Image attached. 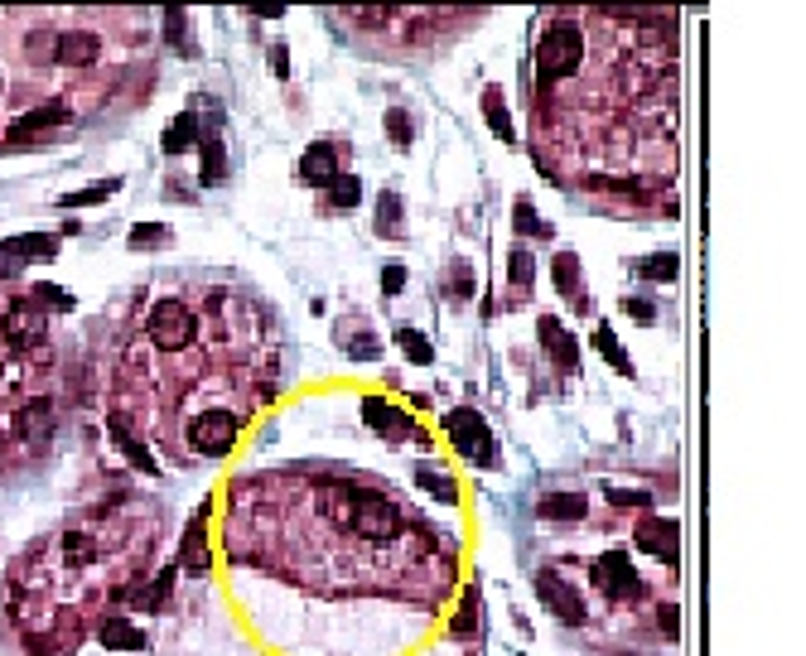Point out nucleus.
I'll list each match as a JSON object with an SVG mask.
<instances>
[{"label": "nucleus", "mask_w": 806, "mask_h": 656, "mask_svg": "<svg viewBox=\"0 0 806 656\" xmlns=\"http://www.w3.org/2000/svg\"><path fill=\"white\" fill-rule=\"evenodd\" d=\"M507 275H512V285H517V290H531V280H536V256H531L527 246H517V251H512Z\"/></svg>", "instance_id": "2f4dec72"}, {"label": "nucleus", "mask_w": 806, "mask_h": 656, "mask_svg": "<svg viewBox=\"0 0 806 656\" xmlns=\"http://www.w3.org/2000/svg\"><path fill=\"white\" fill-rule=\"evenodd\" d=\"M39 333H44V319H39V309L34 304H15L10 309V343H39Z\"/></svg>", "instance_id": "412c9836"}, {"label": "nucleus", "mask_w": 806, "mask_h": 656, "mask_svg": "<svg viewBox=\"0 0 806 656\" xmlns=\"http://www.w3.org/2000/svg\"><path fill=\"white\" fill-rule=\"evenodd\" d=\"M271 68H276V78H285V73H290V63H285V44H276V49H271Z\"/></svg>", "instance_id": "de8ad7c7"}, {"label": "nucleus", "mask_w": 806, "mask_h": 656, "mask_svg": "<svg viewBox=\"0 0 806 656\" xmlns=\"http://www.w3.org/2000/svg\"><path fill=\"white\" fill-rule=\"evenodd\" d=\"M145 333H150V343H155V348L179 353V348H189V343H194V314H189L179 300H160L155 309H150V319H145Z\"/></svg>", "instance_id": "20e7f679"}, {"label": "nucleus", "mask_w": 806, "mask_h": 656, "mask_svg": "<svg viewBox=\"0 0 806 656\" xmlns=\"http://www.w3.org/2000/svg\"><path fill=\"white\" fill-rule=\"evenodd\" d=\"M377 208H382V232H396V227H401V198H396V193H382Z\"/></svg>", "instance_id": "e433bc0d"}, {"label": "nucleus", "mask_w": 806, "mask_h": 656, "mask_svg": "<svg viewBox=\"0 0 806 656\" xmlns=\"http://www.w3.org/2000/svg\"><path fill=\"white\" fill-rule=\"evenodd\" d=\"M387 136L396 140V145H411V136H416V126H411V116L401 107H391L387 111Z\"/></svg>", "instance_id": "f704fd0d"}, {"label": "nucleus", "mask_w": 806, "mask_h": 656, "mask_svg": "<svg viewBox=\"0 0 806 656\" xmlns=\"http://www.w3.org/2000/svg\"><path fill=\"white\" fill-rule=\"evenodd\" d=\"M536 594L546 599V608L556 613L560 623H570V628H580L584 623V603H580V594L565 584V579H556V574L546 570V574H536Z\"/></svg>", "instance_id": "6e6552de"}, {"label": "nucleus", "mask_w": 806, "mask_h": 656, "mask_svg": "<svg viewBox=\"0 0 806 656\" xmlns=\"http://www.w3.org/2000/svg\"><path fill=\"white\" fill-rule=\"evenodd\" d=\"M112 435H116V444H121V454H126V459H131L140 473H160V464L150 459V449H145V444H140V439L126 430V420H121V415H112Z\"/></svg>", "instance_id": "a211bd4d"}, {"label": "nucleus", "mask_w": 806, "mask_h": 656, "mask_svg": "<svg viewBox=\"0 0 806 656\" xmlns=\"http://www.w3.org/2000/svg\"><path fill=\"white\" fill-rule=\"evenodd\" d=\"M174 574H179V565H169V570L160 574V579H155L150 589H140V594H136V603H140V608H150V613H160V608H165V603H169V589H174Z\"/></svg>", "instance_id": "bb28decb"}, {"label": "nucleus", "mask_w": 806, "mask_h": 656, "mask_svg": "<svg viewBox=\"0 0 806 656\" xmlns=\"http://www.w3.org/2000/svg\"><path fill=\"white\" fill-rule=\"evenodd\" d=\"M194 140H198V116L194 111H179V116L169 121V131H165L160 145H165V155H179V150H189Z\"/></svg>", "instance_id": "aec40b11"}, {"label": "nucleus", "mask_w": 806, "mask_h": 656, "mask_svg": "<svg viewBox=\"0 0 806 656\" xmlns=\"http://www.w3.org/2000/svg\"><path fill=\"white\" fill-rule=\"evenodd\" d=\"M203 517H208V507H198V517L189 521V536H184V550H179V560H184V570L189 574H208V546H203Z\"/></svg>", "instance_id": "dca6fc26"}, {"label": "nucleus", "mask_w": 806, "mask_h": 656, "mask_svg": "<svg viewBox=\"0 0 806 656\" xmlns=\"http://www.w3.org/2000/svg\"><path fill=\"white\" fill-rule=\"evenodd\" d=\"M594 348H599V353L609 357V362L618 367V372H623V377H633V357L623 353V343H618V333H613L609 324H604L599 333H594Z\"/></svg>", "instance_id": "b1692460"}, {"label": "nucleus", "mask_w": 806, "mask_h": 656, "mask_svg": "<svg viewBox=\"0 0 806 656\" xmlns=\"http://www.w3.org/2000/svg\"><path fill=\"white\" fill-rule=\"evenodd\" d=\"M580 58H584V34L575 25H551L546 29V39L536 44V78L546 82H560V78H570L575 68H580Z\"/></svg>", "instance_id": "f03ea898"}, {"label": "nucleus", "mask_w": 806, "mask_h": 656, "mask_svg": "<svg viewBox=\"0 0 806 656\" xmlns=\"http://www.w3.org/2000/svg\"><path fill=\"white\" fill-rule=\"evenodd\" d=\"M396 343H401V353L411 357V362H420V367H425V362H435V348H430V338H425L420 328H411V324L396 328Z\"/></svg>", "instance_id": "393cba45"}, {"label": "nucleus", "mask_w": 806, "mask_h": 656, "mask_svg": "<svg viewBox=\"0 0 806 656\" xmlns=\"http://www.w3.org/2000/svg\"><path fill=\"white\" fill-rule=\"evenodd\" d=\"M343 348H348V357H377V338H372V333H358V338H348Z\"/></svg>", "instance_id": "37998d69"}, {"label": "nucleus", "mask_w": 806, "mask_h": 656, "mask_svg": "<svg viewBox=\"0 0 806 656\" xmlns=\"http://www.w3.org/2000/svg\"><path fill=\"white\" fill-rule=\"evenodd\" d=\"M362 420H367L372 430H382L387 439L411 435V415H406L401 406H391V401H377V396H367V401H362Z\"/></svg>", "instance_id": "f8f14e48"}, {"label": "nucleus", "mask_w": 806, "mask_h": 656, "mask_svg": "<svg viewBox=\"0 0 806 656\" xmlns=\"http://www.w3.org/2000/svg\"><path fill=\"white\" fill-rule=\"evenodd\" d=\"M623 309H628L633 319H642V324H652V319H657V304H652V300H638V295H633V300H623Z\"/></svg>", "instance_id": "c03bdc74"}, {"label": "nucleus", "mask_w": 806, "mask_h": 656, "mask_svg": "<svg viewBox=\"0 0 806 656\" xmlns=\"http://www.w3.org/2000/svg\"><path fill=\"white\" fill-rule=\"evenodd\" d=\"M300 179H305L309 189H329L338 179V155L329 140H314L305 155H300Z\"/></svg>", "instance_id": "1a4fd4ad"}, {"label": "nucleus", "mask_w": 806, "mask_h": 656, "mask_svg": "<svg viewBox=\"0 0 806 656\" xmlns=\"http://www.w3.org/2000/svg\"><path fill=\"white\" fill-rule=\"evenodd\" d=\"M512 222H517L522 237H551V227L536 218V203H531V198H517V203H512Z\"/></svg>", "instance_id": "cd10ccee"}, {"label": "nucleus", "mask_w": 806, "mask_h": 656, "mask_svg": "<svg viewBox=\"0 0 806 656\" xmlns=\"http://www.w3.org/2000/svg\"><path fill=\"white\" fill-rule=\"evenodd\" d=\"M251 15H261V20H280V15H285V5H261V10H251Z\"/></svg>", "instance_id": "09e8293b"}, {"label": "nucleus", "mask_w": 806, "mask_h": 656, "mask_svg": "<svg viewBox=\"0 0 806 656\" xmlns=\"http://www.w3.org/2000/svg\"><path fill=\"white\" fill-rule=\"evenodd\" d=\"M469 295H473V275H469V266L459 261V266H454V300H469Z\"/></svg>", "instance_id": "a18cd8bd"}, {"label": "nucleus", "mask_w": 806, "mask_h": 656, "mask_svg": "<svg viewBox=\"0 0 806 656\" xmlns=\"http://www.w3.org/2000/svg\"><path fill=\"white\" fill-rule=\"evenodd\" d=\"M401 285H406V266H396V261H391L387 271H382V295H387V300L391 295H401Z\"/></svg>", "instance_id": "a19ab883"}, {"label": "nucleus", "mask_w": 806, "mask_h": 656, "mask_svg": "<svg viewBox=\"0 0 806 656\" xmlns=\"http://www.w3.org/2000/svg\"><path fill=\"white\" fill-rule=\"evenodd\" d=\"M189 444H194L198 454H208V459L227 454L237 444V415H227V410H203V415H194Z\"/></svg>", "instance_id": "39448f33"}, {"label": "nucleus", "mask_w": 806, "mask_h": 656, "mask_svg": "<svg viewBox=\"0 0 806 656\" xmlns=\"http://www.w3.org/2000/svg\"><path fill=\"white\" fill-rule=\"evenodd\" d=\"M536 328H541V343H546V353L556 357L565 372H580V343H575V333L560 324V319H551V314H546V319H541Z\"/></svg>", "instance_id": "9d476101"}, {"label": "nucleus", "mask_w": 806, "mask_h": 656, "mask_svg": "<svg viewBox=\"0 0 806 656\" xmlns=\"http://www.w3.org/2000/svg\"><path fill=\"white\" fill-rule=\"evenodd\" d=\"M594 584L604 589V599H633V594H642V579H638L633 560H628L623 550H609V555L594 565Z\"/></svg>", "instance_id": "423d86ee"}, {"label": "nucleus", "mask_w": 806, "mask_h": 656, "mask_svg": "<svg viewBox=\"0 0 806 656\" xmlns=\"http://www.w3.org/2000/svg\"><path fill=\"white\" fill-rule=\"evenodd\" d=\"M169 232L165 227H155V222H145V227H131V246H155V242H165Z\"/></svg>", "instance_id": "ea45409f"}, {"label": "nucleus", "mask_w": 806, "mask_h": 656, "mask_svg": "<svg viewBox=\"0 0 806 656\" xmlns=\"http://www.w3.org/2000/svg\"><path fill=\"white\" fill-rule=\"evenodd\" d=\"M657 623H662V632L676 642V637H681V608H676V603H662V608H657Z\"/></svg>", "instance_id": "58836bf2"}, {"label": "nucleus", "mask_w": 806, "mask_h": 656, "mask_svg": "<svg viewBox=\"0 0 806 656\" xmlns=\"http://www.w3.org/2000/svg\"><path fill=\"white\" fill-rule=\"evenodd\" d=\"M102 647H112V652H140L145 647V637H140L136 623H126V618H112V623H102Z\"/></svg>", "instance_id": "6ab92c4d"}, {"label": "nucleus", "mask_w": 806, "mask_h": 656, "mask_svg": "<svg viewBox=\"0 0 806 656\" xmlns=\"http://www.w3.org/2000/svg\"><path fill=\"white\" fill-rule=\"evenodd\" d=\"M638 546L647 550V555H657L662 565H676V560H681V521H671V517L638 521Z\"/></svg>", "instance_id": "0eeeda50"}, {"label": "nucleus", "mask_w": 806, "mask_h": 656, "mask_svg": "<svg viewBox=\"0 0 806 656\" xmlns=\"http://www.w3.org/2000/svg\"><path fill=\"white\" fill-rule=\"evenodd\" d=\"M165 39L169 44H179V39H184V10H165Z\"/></svg>", "instance_id": "49530a36"}, {"label": "nucleus", "mask_w": 806, "mask_h": 656, "mask_svg": "<svg viewBox=\"0 0 806 656\" xmlns=\"http://www.w3.org/2000/svg\"><path fill=\"white\" fill-rule=\"evenodd\" d=\"M584 512H589V502H584L580 492H546V497L536 502V517H541V521H556V526L584 521Z\"/></svg>", "instance_id": "ddd939ff"}, {"label": "nucleus", "mask_w": 806, "mask_h": 656, "mask_svg": "<svg viewBox=\"0 0 806 656\" xmlns=\"http://www.w3.org/2000/svg\"><path fill=\"white\" fill-rule=\"evenodd\" d=\"M416 478L425 483V492H430V497H440V502H454V497H459V492H454V483H449L445 473H430V468H420Z\"/></svg>", "instance_id": "c9c22d12"}, {"label": "nucleus", "mask_w": 806, "mask_h": 656, "mask_svg": "<svg viewBox=\"0 0 806 656\" xmlns=\"http://www.w3.org/2000/svg\"><path fill=\"white\" fill-rule=\"evenodd\" d=\"M676 271H681V256H676V251H662V256H647V261H638L642 280H676Z\"/></svg>", "instance_id": "c85d7f7f"}, {"label": "nucleus", "mask_w": 806, "mask_h": 656, "mask_svg": "<svg viewBox=\"0 0 806 656\" xmlns=\"http://www.w3.org/2000/svg\"><path fill=\"white\" fill-rule=\"evenodd\" d=\"M445 430H449V444H454L469 464H493V459H498V454H493V435H488V420H483L473 406L449 410Z\"/></svg>", "instance_id": "7ed1b4c3"}, {"label": "nucleus", "mask_w": 806, "mask_h": 656, "mask_svg": "<svg viewBox=\"0 0 806 656\" xmlns=\"http://www.w3.org/2000/svg\"><path fill=\"white\" fill-rule=\"evenodd\" d=\"M609 502H613V507H647V502H652V492H647V488H633V492H628V488H609Z\"/></svg>", "instance_id": "4c0bfd02"}, {"label": "nucleus", "mask_w": 806, "mask_h": 656, "mask_svg": "<svg viewBox=\"0 0 806 656\" xmlns=\"http://www.w3.org/2000/svg\"><path fill=\"white\" fill-rule=\"evenodd\" d=\"M483 116H488V126H493V136H498V140H517V131H512V116H507V102H502L498 87H488V92H483Z\"/></svg>", "instance_id": "4be33fe9"}, {"label": "nucleus", "mask_w": 806, "mask_h": 656, "mask_svg": "<svg viewBox=\"0 0 806 656\" xmlns=\"http://www.w3.org/2000/svg\"><path fill=\"white\" fill-rule=\"evenodd\" d=\"M54 237L49 232H29V237H10V242H0V256L5 261H15V266H25V261H44V256H54Z\"/></svg>", "instance_id": "4468645a"}, {"label": "nucleus", "mask_w": 806, "mask_h": 656, "mask_svg": "<svg viewBox=\"0 0 806 656\" xmlns=\"http://www.w3.org/2000/svg\"><path fill=\"white\" fill-rule=\"evenodd\" d=\"M63 121H68L63 102H49V107H39V111H25V116L10 126V140H25V136H39V131H54V126H63Z\"/></svg>", "instance_id": "2eb2a0df"}, {"label": "nucleus", "mask_w": 806, "mask_h": 656, "mask_svg": "<svg viewBox=\"0 0 806 656\" xmlns=\"http://www.w3.org/2000/svg\"><path fill=\"white\" fill-rule=\"evenodd\" d=\"M116 189H121L116 179H107V184H87V189H78V193H63V203H58V208H87V203H102V198H112Z\"/></svg>", "instance_id": "c756f323"}, {"label": "nucleus", "mask_w": 806, "mask_h": 656, "mask_svg": "<svg viewBox=\"0 0 806 656\" xmlns=\"http://www.w3.org/2000/svg\"><path fill=\"white\" fill-rule=\"evenodd\" d=\"M97 54H102V39H97V34H87V29H68V34H58V39H54V58H58V63L87 68V63H97Z\"/></svg>", "instance_id": "9b49d317"}, {"label": "nucleus", "mask_w": 806, "mask_h": 656, "mask_svg": "<svg viewBox=\"0 0 806 656\" xmlns=\"http://www.w3.org/2000/svg\"><path fill=\"white\" fill-rule=\"evenodd\" d=\"M324 507L334 512L348 531H358L367 541H391L401 531V512L387 492L377 488H353V483H329L324 488Z\"/></svg>", "instance_id": "f257e3e1"}, {"label": "nucleus", "mask_w": 806, "mask_h": 656, "mask_svg": "<svg viewBox=\"0 0 806 656\" xmlns=\"http://www.w3.org/2000/svg\"><path fill=\"white\" fill-rule=\"evenodd\" d=\"M34 300L54 304V309H68V304H73V295H63L58 285H34Z\"/></svg>", "instance_id": "79ce46f5"}, {"label": "nucleus", "mask_w": 806, "mask_h": 656, "mask_svg": "<svg viewBox=\"0 0 806 656\" xmlns=\"http://www.w3.org/2000/svg\"><path fill=\"white\" fill-rule=\"evenodd\" d=\"M58 550H63V555H68V565H87V560H92V555H97V546H92V541H87V536H78V531H68V536H63V541H58Z\"/></svg>", "instance_id": "72a5a7b5"}, {"label": "nucleus", "mask_w": 806, "mask_h": 656, "mask_svg": "<svg viewBox=\"0 0 806 656\" xmlns=\"http://www.w3.org/2000/svg\"><path fill=\"white\" fill-rule=\"evenodd\" d=\"M473 628H478V589H469V594H464L459 613H454V623H449V632H454V637H469Z\"/></svg>", "instance_id": "473e14b6"}, {"label": "nucleus", "mask_w": 806, "mask_h": 656, "mask_svg": "<svg viewBox=\"0 0 806 656\" xmlns=\"http://www.w3.org/2000/svg\"><path fill=\"white\" fill-rule=\"evenodd\" d=\"M556 285H560V295H575V304L584 309V295H580V256H575V251H560V256H556Z\"/></svg>", "instance_id": "5701e85b"}, {"label": "nucleus", "mask_w": 806, "mask_h": 656, "mask_svg": "<svg viewBox=\"0 0 806 656\" xmlns=\"http://www.w3.org/2000/svg\"><path fill=\"white\" fill-rule=\"evenodd\" d=\"M329 198H334V208H343V213H348V208H358V203H362V184L353 179V174H338L334 184H329Z\"/></svg>", "instance_id": "7c9ffc66"}, {"label": "nucleus", "mask_w": 806, "mask_h": 656, "mask_svg": "<svg viewBox=\"0 0 806 656\" xmlns=\"http://www.w3.org/2000/svg\"><path fill=\"white\" fill-rule=\"evenodd\" d=\"M49 425H54V401H29V406L15 415V430L25 439H44L49 435Z\"/></svg>", "instance_id": "f3484780"}, {"label": "nucleus", "mask_w": 806, "mask_h": 656, "mask_svg": "<svg viewBox=\"0 0 806 656\" xmlns=\"http://www.w3.org/2000/svg\"><path fill=\"white\" fill-rule=\"evenodd\" d=\"M198 145H203V174H198V179H203V184H218V179H223V169H227L223 140H218V136H203Z\"/></svg>", "instance_id": "a878e982"}]
</instances>
